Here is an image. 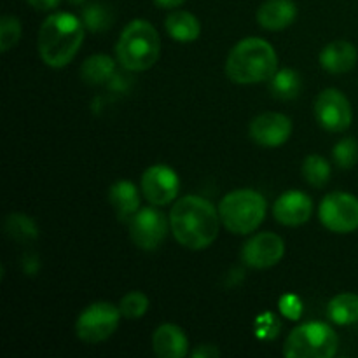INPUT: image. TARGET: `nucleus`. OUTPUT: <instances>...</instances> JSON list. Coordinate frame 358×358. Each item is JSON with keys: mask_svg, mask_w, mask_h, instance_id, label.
I'll list each match as a JSON object with an SVG mask.
<instances>
[{"mask_svg": "<svg viewBox=\"0 0 358 358\" xmlns=\"http://www.w3.org/2000/svg\"><path fill=\"white\" fill-rule=\"evenodd\" d=\"M248 133L257 145L273 149V147L283 145L290 138L292 121L280 112H266L250 122Z\"/></svg>", "mask_w": 358, "mask_h": 358, "instance_id": "13", "label": "nucleus"}, {"mask_svg": "<svg viewBox=\"0 0 358 358\" xmlns=\"http://www.w3.org/2000/svg\"><path fill=\"white\" fill-rule=\"evenodd\" d=\"M297 6L292 0H266L257 9V23L269 31L285 30L296 21Z\"/></svg>", "mask_w": 358, "mask_h": 358, "instance_id": "16", "label": "nucleus"}, {"mask_svg": "<svg viewBox=\"0 0 358 358\" xmlns=\"http://www.w3.org/2000/svg\"><path fill=\"white\" fill-rule=\"evenodd\" d=\"M332 168L325 157L311 154L304 159L303 163V177L308 184L313 187H324L329 180H331Z\"/></svg>", "mask_w": 358, "mask_h": 358, "instance_id": "24", "label": "nucleus"}, {"mask_svg": "<svg viewBox=\"0 0 358 358\" xmlns=\"http://www.w3.org/2000/svg\"><path fill=\"white\" fill-rule=\"evenodd\" d=\"M219 208L201 196H184L170 212V229L175 240L189 250H205L219 236Z\"/></svg>", "mask_w": 358, "mask_h": 358, "instance_id": "1", "label": "nucleus"}, {"mask_svg": "<svg viewBox=\"0 0 358 358\" xmlns=\"http://www.w3.org/2000/svg\"><path fill=\"white\" fill-rule=\"evenodd\" d=\"M220 222L233 234H250L266 217V199L254 189H236L220 199Z\"/></svg>", "mask_w": 358, "mask_h": 358, "instance_id": "5", "label": "nucleus"}, {"mask_svg": "<svg viewBox=\"0 0 358 358\" xmlns=\"http://www.w3.org/2000/svg\"><path fill=\"white\" fill-rule=\"evenodd\" d=\"M285 254V243L275 233H259L245 243L241 259L248 268L268 269L278 264Z\"/></svg>", "mask_w": 358, "mask_h": 358, "instance_id": "12", "label": "nucleus"}, {"mask_svg": "<svg viewBox=\"0 0 358 358\" xmlns=\"http://www.w3.org/2000/svg\"><path fill=\"white\" fill-rule=\"evenodd\" d=\"M152 350L159 358H184L189 352L185 332L175 324H163L154 331Z\"/></svg>", "mask_w": 358, "mask_h": 358, "instance_id": "15", "label": "nucleus"}, {"mask_svg": "<svg viewBox=\"0 0 358 358\" xmlns=\"http://www.w3.org/2000/svg\"><path fill=\"white\" fill-rule=\"evenodd\" d=\"M108 203L121 222H129L140 210L138 189L129 180H117L108 189Z\"/></svg>", "mask_w": 358, "mask_h": 358, "instance_id": "18", "label": "nucleus"}, {"mask_svg": "<svg viewBox=\"0 0 358 358\" xmlns=\"http://www.w3.org/2000/svg\"><path fill=\"white\" fill-rule=\"evenodd\" d=\"M83 23L90 31H105L112 23V13L103 3H91L83 10Z\"/></svg>", "mask_w": 358, "mask_h": 358, "instance_id": "25", "label": "nucleus"}, {"mask_svg": "<svg viewBox=\"0 0 358 358\" xmlns=\"http://www.w3.org/2000/svg\"><path fill=\"white\" fill-rule=\"evenodd\" d=\"M332 159L343 170H350L358 163V142L352 136L339 140L332 150Z\"/></svg>", "mask_w": 358, "mask_h": 358, "instance_id": "26", "label": "nucleus"}, {"mask_svg": "<svg viewBox=\"0 0 358 358\" xmlns=\"http://www.w3.org/2000/svg\"><path fill=\"white\" fill-rule=\"evenodd\" d=\"M119 310H121L122 317L128 320H138L149 310V299L142 292H129L121 299Z\"/></svg>", "mask_w": 358, "mask_h": 358, "instance_id": "27", "label": "nucleus"}, {"mask_svg": "<svg viewBox=\"0 0 358 358\" xmlns=\"http://www.w3.org/2000/svg\"><path fill=\"white\" fill-rule=\"evenodd\" d=\"M161 52V38L152 23L147 20H133L121 31L115 56L129 72H143L156 65Z\"/></svg>", "mask_w": 358, "mask_h": 358, "instance_id": "4", "label": "nucleus"}, {"mask_svg": "<svg viewBox=\"0 0 358 358\" xmlns=\"http://www.w3.org/2000/svg\"><path fill=\"white\" fill-rule=\"evenodd\" d=\"M83 42V20L70 13H55L45 17L38 30V56L51 69H63L76 58Z\"/></svg>", "mask_w": 358, "mask_h": 358, "instance_id": "2", "label": "nucleus"}, {"mask_svg": "<svg viewBox=\"0 0 358 358\" xmlns=\"http://www.w3.org/2000/svg\"><path fill=\"white\" fill-rule=\"evenodd\" d=\"M80 76L84 83L93 84V86L105 84L115 76V62L107 55H93L83 63Z\"/></svg>", "mask_w": 358, "mask_h": 358, "instance_id": "20", "label": "nucleus"}, {"mask_svg": "<svg viewBox=\"0 0 358 358\" xmlns=\"http://www.w3.org/2000/svg\"><path fill=\"white\" fill-rule=\"evenodd\" d=\"M322 69L331 73H346L355 69L358 52L352 42L334 41L325 45L320 52Z\"/></svg>", "mask_w": 358, "mask_h": 358, "instance_id": "17", "label": "nucleus"}, {"mask_svg": "<svg viewBox=\"0 0 358 358\" xmlns=\"http://www.w3.org/2000/svg\"><path fill=\"white\" fill-rule=\"evenodd\" d=\"M164 28L173 41L182 42V44L194 42L201 34L199 20L187 10H173L168 14V17L164 20Z\"/></svg>", "mask_w": 358, "mask_h": 358, "instance_id": "19", "label": "nucleus"}, {"mask_svg": "<svg viewBox=\"0 0 358 358\" xmlns=\"http://www.w3.org/2000/svg\"><path fill=\"white\" fill-rule=\"evenodd\" d=\"M313 213V201L303 191H287L280 196L273 206L276 222L287 227L303 226Z\"/></svg>", "mask_w": 358, "mask_h": 358, "instance_id": "14", "label": "nucleus"}, {"mask_svg": "<svg viewBox=\"0 0 358 358\" xmlns=\"http://www.w3.org/2000/svg\"><path fill=\"white\" fill-rule=\"evenodd\" d=\"M280 311L289 320H297L301 317V313H303V304H301L299 297L292 296V294H287V296H283L280 299Z\"/></svg>", "mask_w": 358, "mask_h": 358, "instance_id": "29", "label": "nucleus"}, {"mask_svg": "<svg viewBox=\"0 0 358 358\" xmlns=\"http://www.w3.org/2000/svg\"><path fill=\"white\" fill-rule=\"evenodd\" d=\"M69 2H72V3H76V6H79V3L86 2V0H69Z\"/></svg>", "mask_w": 358, "mask_h": 358, "instance_id": "33", "label": "nucleus"}, {"mask_svg": "<svg viewBox=\"0 0 358 358\" xmlns=\"http://www.w3.org/2000/svg\"><path fill=\"white\" fill-rule=\"evenodd\" d=\"M143 196L154 206H166L177 199L180 191V180L173 168L166 164H154L149 166L140 180Z\"/></svg>", "mask_w": 358, "mask_h": 358, "instance_id": "11", "label": "nucleus"}, {"mask_svg": "<svg viewBox=\"0 0 358 358\" xmlns=\"http://www.w3.org/2000/svg\"><path fill=\"white\" fill-rule=\"evenodd\" d=\"M121 310L107 301H98L90 304L79 315L76 324L77 338L90 345L103 343L117 331L121 322Z\"/></svg>", "mask_w": 358, "mask_h": 358, "instance_id": "7", "label": "nucleus"}, {"mask_svg": "<svg viewBox=\"0 0 358 358\" xmlns=\"http://www.w3.org/2000/svg\"><path fill=\"white\" fill-rule=\"evenodd\" d=\"M327 315L334 324L352 325L358 322V296L352 292H345L336 296L329 303Z\"/></svg>", "mask_w": 358, "mask_h": 358, "instance_id": "22", "label": "nucleus"}, {"mask_svg": "<svg viewBox=\"0 0 358 358\" xmlns=\"http://www.w3.org/2000/svg\"><path fill=\"white\" fill-rule=\"evenodd\" d=\"M278 70V56L268 41L248 37L238 42L226 59V73L234 84H259Z\"/></svg>", "mask_w": 358, "mask_h": 358, "instance_id": "3", "label": "nucleus"}, {"mask_svg": "<svg viewBox=\"0 0 358 358\" xmlns=\"http://www.w3.org/2000/svg\"><path fill=\"white\" fill-rule=\"evenodd\" d=\"M154 2L159 7H163V9H175V7L182 6L185 0H154Z\"/></svg>", "mask_w": 358, "mask_h": 358, "instance_id": "32", "label": "nucleus"}, {"mask_svg": "<svg viewBox=\"0 0 358 358\" xmlns=\"http://www.w3.org/2000/svg\"><path fill=\"white\" fill-rule=\"evenodd\" d=\"M338 334L324 322H310L294 329L285 339L287 358H332L338 352Z\"/></svg>", "mask_w": 358, "mask_h": 358, "instance_id": "6", "label": "nucleus"}, {"mask_svg": "<svg viewBox=\"0 0 358 358\" xmlns=\"http://www.w3.org/2000/svg\"><path fill=\"white\" fill-rule=\"evenodd\" d=\"M27 2L37 10H51L55 9V7H58V3L62 2V0H27Z\"/></svg>", "mask_w": 358, "mask_h": 358, "instance_id": "31", "label": "nucleus"}, {"mask_svg": "<svg viewBox=\"0 0 358 358\" xmlns=\"http://www.w3.org/2000/svg\"><path fill=\"white\" fill-rule=\"evenodd\" d=\"M168 234V220L156 206H143L129 220V236L140 250L152 252L161 247Z\"/></svg>", "mask_w": 358, "mask_h": 358, "instance_id": "9", "label": "nucleus"}, {"mask_svg": "<svg viewBox=\"0 0 358 358\" xmlns=\"http://www.w3.org/2000/svg\"><path fill=\"white\" fill-rule=\"evenodd\" d=\"M318 217L332 233H353L358 229V198L348 192H331L322 199Z\"/></svg>", "mask_w": 358, "mask_h": 358, "instance_id": "8", "label": "nucleus"}, {"mask_svg": "<svg viewBox=\"0 0 358 358\" xmlns=\"http://www.w3.org/2000/svg\"><path fill=\"white\" fill-rule=\"evenodd\" d=\"M21 37V23L16 16L6 14L0 21V51L7 52Z\"/></svg>", "mask_w": 358, "mask_h": 358, "instance_id": "28", "label": "nucleus"}, {"mask_svg": "<svg viewBox=\"0 0 358 358\" xmlns=\"http://www.w3.org/2000/svg\"><path fill=\"white\" fill-rule=\"evenodd\" d=\"M219 355H220L219 350H217L215 346H210V345H201L198 350L192 352V357L194 358H210V357L217 358Z\"/></svg>", "mask_w": 358, "mask_h": 358, "instance_id": "30", "label": "nucleus"}, {"mask_svg": "<svg viewBox=\"0 0 358 358\" xmlns=\"http://www.w3.org/2000/svg\"><path fill=\"white\" fill-rule=\"evenodd\" d=\"M315 117L318 124L327 131L343 133L352 126V103L341 91L329 87L322 91L315 100Z\"/></svg>", "mask_w": 358, "mask_h": 358, "instance_id": "10", "label": "nucleus"}, {"mask_svg": "<svg viewBox=\"0 0 358 358\" xmlns=\"http://www.w3.org/2000/svg\"><path fill=\"white\" fill-rule=\"evenodd\" d=\"M269 90H271L273 96L278 100H294L299 96L301 90H303V80H301L299 73L292 69L276 70L275 76L269 79Z\"/></svg>", "mask_w": 358, "mask_h": 358, "instance_id": "21", "label": "nucleus"}, {"mask_svg": "<svg viewBox=\"0 0 358 358\" xmlns=\"http://www.w3.org/2000/svg\"><path fill=\"white\" fill-rule=\"evenodd\" d=\"M3 229H6L7 236L13 238L14 241H20V243H30V241L37 240L38 236L37 224L23 213H13V215L7 217Z\"/></svg>", "mask_w": 358, "mask_h": 358, "instance_id": "23", "label": "nucleus"}]
</instances>
